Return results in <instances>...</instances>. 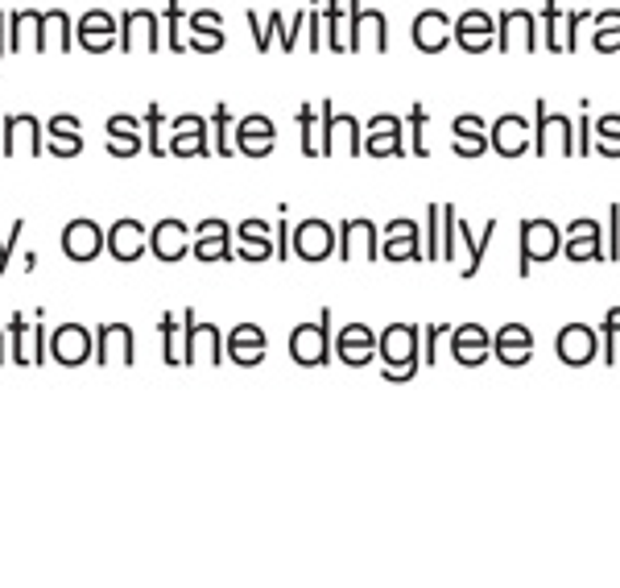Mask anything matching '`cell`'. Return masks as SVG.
Masks as SVG:
<instances>
[{"instance_id": "6da1fadb", "label": "cell", "mask_w": 620, "mask_h": 588, "mask_svg": "<svg viewBox=\"0 0 620 588\" xmlns=\"http://www.w3.org/2000/svg\"><path fill=\"white\" fill-rule=\"evenodd\" d=\"M422 327L418 323H389L376 336V353H381V378L385 381H413L422 369Z\"/></svg>"}, {"instance_id": "7a4b0ae2", "label": "cell", "mask_w": 620, "mask_h": 588, "mask_svg": "<svg viewBox=\"0 0 620 588\" xmlns=\"http://www.w3.org/2000/svg\"><path fill=\"white\" fill-rule=\"evenodd\" d=\"M290 357L302 369H319L331 361V307L319 311V323H299L290 332Z\"/></svg>"}, {"instance_id": "3957f363", "label": "cell", "mask_w": 620, "mask_h": 588, "mask_svg": "<svg viewBox=\"0 0 620 588\" xmlns=\"http://www.w3.org/2000/svg\"><path fill=\"white\" fill-rule=\"evenodd\" d=\"M563 253V232L550 224V220H522V266L517 274L529 278L534 266H546Z\"/></svg>"}, {"instance_id": "277c9868", "label": "cell", "mask_w": 620, "mask_h": 588, "mask_svg": "<svg viewBox=\"0 0 620 588\" xmlns=\"http://www.w3.org/2000/svg\"><path fill=\"white\" fill-rule=\"evenodd\" d=\"M352 13V30H348V55H360L369 46V34H376V50H389V21L381 9H364V0H348Z\"/></svg>"}, {"instance_id": "5b68a950", "label": "cell", "mask_w": 620, "mask_h": 588, "mask_svg": "<svg viewBox=\"0 0 620 588\" xmlns=\"http://www.w3.org/2000/svg\"><path fill=\"white\" fill-rule=\"evenodd\" d=\"M452 42H455V25L443 9H422V13L413 18V46H418L422 55H443Z\"/></svg>"}, {"instance_id": "8992f818", "label": "cell", "mask_w": 620, "mask_h": 588, "mask_svg": "<svg viewBox=\"0 0 620 588\" xmlns=\"http://www.w3.org/2000/svg\"><path fill=\"white\" fill-rule=\"evenodd\" d=\"M385 262H426V245H422V228L413 220H389L385 224V245H381Z\"/></svg>"}, {"instance_id": "52a82bcc", "label": "cell", "mask_w": 620, "mask_h": 588, "mask_svg": "<svg viewBox=\"0 0 620 588\" xmlns=\"http://www.w3.org/2000/svg\"><path fill=\"white\" fill-rule=\"evenodd\" d=\"M538 108V134H534V153L538 158H546L550 153V146H559V153H575V141H571V116L563 113H546V100H538L534 104Z\"/></svg>"}, {"instance_id": "ba28073f", "label": "cell", "mask_w": 620, "mask_h": 588, "mask_svg": "<svg viewBox=\"0 0 620 588\" xmlns=\"http://www.w3.org/2000/svg\"><path fill=\"white\" fill-rule=\"evenodd\" d=\"M492 357L505 365V369H522L534 357V332H529L526 323H505L492 336Z\"/></svg>"}, {"instance_id": "9c48e42d", "label": "cell", "mask_w": 620, "mask_h": 588, "mask_svg": "<svg viewBox=\"0 0 620 588\" xmlns=\"http://www.w3.org/2000/svg\"><path fill=\"white\" fill-rule=\"evenodd\" d=\"M183 323H187V344H183V365H199L211 361L220 365V332L211 323H199L195 311H183Z\"/></svg>"}, {"instance_id": "30bf717a", "label": "cell", "mask_w": 620, "mask_h": 588, "mask_svg": "<svg viewBox=\"0 0 620 588\" xmlns=\"http://www.w3.org/2000/svg\"><path fill=\"white\" fill-rule=\"evenodd\" d=\"M113 357L120 365L137 361V344H132L129 323H104V327L95 332V365H104V369H108Z\"/></svg>"}, {"instance_id": "8fae6325", "label": "cell", "mask_w": 620, "mask_h": 588, "mask_svg": "<svg viewBox=\"0 0 620 588\" xmlns=\"http://www.w3.org/2000/svg\"><path fill=\"white\" fill-rule=\"evenodd\" d=\"M104 245H108V237L100 232L95 220H71V224L62 228V253L71 262H95L104 253Z\"/></svg>"}, {"instance_id": "7c38bea8", "label": "cell", "mask_w": 620, "mask_h": 588, "mask_svg": "<svg viewBox=\"0 0 620 588\" xmlns=\"http://www.w3.org/2000/svg\"><path fill=\"white\" fill-rule=\"evenodd\" d=\"M50 357L58 365H83L95 357V341L87 327H79V323H62L55 336H50Z\"/></svg>"}, {"instance_id": "4fadbf2b", "label": "cell", "mask_w": 620, "mask_h": 588, "mask_svg": "<svg viewBox=\"0 0 620 588\" xmlns=\"http://www.w3.org/2000/svg\"><path fill=\"white\" fill-rule=\"evenodd\" d=\"M455 42L468 50V55H484L496 46V21L484 9H468L464 18L455 21Z\"/></svg>"}, {"instance_id": "5bb4252c", "label": "cell", "mask_w": 620, "mask_h": 588, "mask_svg": "<svg viewBox=\"0 0 620 588\" xmlns=\"http://www.w3.org/2000/svg\"><path fill=\"white\" fill-rule=\"evenodd\" d=\"M290 249L299 253L302 262H327L336 253V232H331V224H323V220H302L294 228Z\"/></svg>"}, {"instance_id": "9a60e30c", "label": "cell", "mask_w": 620, "mask_h": 588, "mask_svg": "<svg viewBox=\"0 0 620 588\" xmlns=\"http://www.w3.org/2000/svg\"><path fill=\"white\" fill-rule=\"evenodd\" d=\"M513 42H522L526 50H538V18H534L529 9H508V13H501V21H496V50L508 55Z\"/></svg>"}, {"instance_id": "2e32d148", "label": "cell", "mask_w": 620, "mask_h": 588, "mask_svg": "<svg viewBox=\"0 0 620 588\" xmlns=\"http://www.w3.org/2000/svg\"><path fill=\"white\" fill-rule=\"evenodd\" d=\"M0 150L9 153V158H13L17 150L38 158V153L46 150V146H42V120L38 116H30V113L9 116V120H4V137H0Z\"/></svg>"}, {"instance_id": "e0dca14e", "label": "cell", "mask_w": 620, "mask_h": 588, "mask_svg": "<svg viewBox=\"0 0 620 588\" xmlns=\"http://www.w3.org/2000/svg\"><path fill=\"white\" fill-rule=\"evenodd\" d=\"M273 141H278V129H273L269 116H245V120H236V137H232L236 153L265 158V153L273 150Z\"/></svg>"}, {"instance_id": "ac0fdd59", "label": "cell", "mask_w": 620, "mask_h": 588, "mask_svg": "<svg viewBox=\"0 0 620 588\" xmlns=\"http://www.w3.org/2000/svg\"><path fill=\"white\" fill-rule=\"evenodd\" d=\"M336 353L343 365L364 369V365L376 357V332L373 327H364V323H348V327L336 336Z\"/></svg>"}, {"instance_id": "d6986e66", "label": "cell", "mask_w": 620, "mask_h": 588, "mask_svg": "<svg viewBox=\"0 0 620 588\" xmlns=\"http://www.w3.org/2000/svg\"><path fill=\"white\" fill-rule=\"evenodd\" d=\"M452 353L464 369H476V365L489 361L492 353V336L480 327V323H464V327H452Z\"/></svg>"}, {"instance_id": "ffe728a7", "label": "cell", "mask_w": 620, "mask_h": 588, "mask_svg": "<svg viewBox=\"0 0 620 588\" xmlns=\"http://www.w3.org/2000/svg\"><path fill=\"white\" fill-rule=\"evenodd\" d=\"M600 353V341L587 323H566L559 332V361L563 365H592Z\"/></svg>"}, {"instance_id": "44dd1931", "label": "cell", "mask_w": 620, "mask_h": 588, "mask_svg": "<svg viewBox=\"0 0 620 588\" xmlns=\"http://www.w3.org/2000/svg\"><path fill=\"white\" fill-rule=\"evenodd\" d=\"M174 137H169L166 150L174 153V158H199V153H207L211 146H207V120L203 116H174Z\"/></svg>"}, {"instance_id": "7402d4cb", "label": "cell", "mask_w": 620, "mask_h": 588, "mask_svg": "<svg viewBox=\"0 0 620 588\" xmlns=\"http://www.w3.org/2000/svg\"><path fill=\"white\" fill-rule=\"evenodd\" d=\"M141 34H145V50H157V46H162V34H157V13H153V9H129V13L120 18V42H116V46L129 55V50H137Z\"/></svg>"}, {"instance_id": "603a6c76", "label": "cell", "mask_w": 620, "mask_h": 588, "mask_svg": "<svg viewBox=\"0 0 620 588\" xmlns=\"http://www.w3.org/2000/svg\"><path fill=\"white\" fill-rule=\"evenodd\" d=\"M489 146L501 158H522V153L534 146L529 141V125H526V116H517V113H508V116H501L496 125H492V134H489Z\"/></svg>"}, {"instance_id": "cb8c5ba5", "label": "cell", "mask_w": 620, "mask_h": 588, "mask_svg": "<svg viewBox=\"0 0 620 588\" xmlns=\"http://www.w3.org/2000/svg\"><path fill=\"white\" fill-rule=\"evenodd\" d=\"M150 249L157 262H183L190 253V228L183 220H162L150 232Z\"/></svg>"}, {"instance_id": "d4e9b609", "label": "cell", "mask_w": 620, "mask_h": 588, "mask_svg": "<svg viewBox=\"0 0 620 588\" xmlns=\"http://www.w3.org/2000/svg\"><path fill=\"white\" fill-rule=\"evenodd\" d=\"M113 42H120L113 13H104V9H92V13H83V18H79V46H83V50H92V55H104V50H113Z\"/></svg>"}, {"instance_id": "484cf974", "label": "cell", "mask_w": 620, "mask_h": 588, "mask_svg": "<svg viewBox=\"0 0 620 588\" xmlns=\"http://www.w3.org/2000/svg\"><path fill=\"white\" fill-rule=\"evenodd\" d=\"M364 153L373 158H401L406 146H401V120L389 113H381L369 120V137H364Z\"/></svg>"}, {"instance_id": "4316f807", "label": "cell", "mask_w": 620, "mask_h": 588, "mask_svg": "<svg viewBox=\"0 0 620 588\" xmlns=\"http://www.w3.org/2000/svg\"><path fill=\"white\" fill-rule=\"evenodd\" d=\"M265 348H269V341H265V332L257 323H241V327H232V336H227V357L241 365V369L261 365Z\"/></svg>"}, {"instance_id": "83f0119b", "label": "cell", "mask_w": 620, "mask_h": 588, "mask_svg": "<svg viewBox=\"0 0 620 588\" xmlns=\"http://www.w3.org/2000/svg\"><path fill=\"white\" fill-rule=\"evenodd\" d=\"M563 253L571 262H600L604 245H600V224L596 220H575L566 228V245Z\"/></svg>"}, {"instance_id": "f1b7e54d", "label": "cell", "mask_w": 620, "mask_h": 588, "mask_svg": "<svg viewBox=\"0 0 620 588\" xmlns=\"http://www.w3.org/2000/svg\"><path fill=\"white\" fill-rule=\"evenodd\" d=\"M145 245H150V237H145L141 220H116L113 232H108V249H113L116 262H137Z\"/></svg>"}, {"instance_id": "f546056e", "label": "cell", "mask_w": 620, "mask_h": 588, "mask_svg": "<svg viewBox=\"0 0 620 588\" xmlns=\"http://www.w3.org/2000/svg\"><path fill=\"white\" fill-rule=\"evenodd\" d=\"M195 232H199V241L190 245V253H195L199 262H227V257H232V245H227L232 228H227L224 220H203Z\"/></svg>"}, {"instance_id": "4dcf8cb0", "label": "cell", "mask_w": 620, "mask_h": 588, "mask_svg": "<svg viewBox=\"0 0 620 588\" xmlns=\"http://www.w3.org/2000/svg\"><path fill=\"white\" fill-rule=\"evenodd\" d=\"M452 134H455V146L452 150L459 158H480V153L489 150V137H484V120L476 113H464L452 120Z\"/></svg>"}, {"instance_id": "1f68e13d", "label": "cell", "mask_w": 620, "mask_h": 588, "mask_svg": "<svg viewBox=\"0 0 620 588\" xmlns=\"http://www.w3.org/2000/svg\"><path fill=\"white\" fill-rule=\"evenodd\" d=\"M50 141H46V150L55 153V158H75L83 153V129H79L75 116H50Z\"/></svg>"}, {"instance_id": "d6a6232c", "label": "cell", "mask_w": 620, "mask_h": 588, "mask_svg": "<svg viewBox=\"0 0 620 588\" xmlns=\"http://www.w3.org/2000/svg\"><path fill=\"white\" fill-rule=\"evenodd\" d=\"M364 237V257L369 262H376V224L373 220H343V228H339V241H336V249H339V257L343 262H352V249H356V241Z\"/></svg>"}, {"instance_id": "836d02e7", "label": "cell", "mask_w": 620, "mask_h": 588, "mask_svg": "<svg viewBox=\"0 0 620 588\" xmlns=\"http://www.w3.org/2000/svg\"><path fill=\"white\" fill-rule=\"evenodd\" d=\"M137 150H141L137 120H132V116H113V120H108V153H116V158H132Z\"/></svg>"}, {"instance_id": "e575fe53", "label": "cell", "mask_w": 620, "mask_h": 588, "mask_svg": "<svg viewBox=\"0 0 620 588\" xmlns=\"http://www.w3.org/2000/svg\"><path fill=\"white\" fill-rule=\"evenodd\" d=\"M241 253H245L248 262H265V257H273V241H269V224L265 220H248L241 224Z\"/></svg>"}, {"instance_id": "d590c367", "label": "cell", "mask_w": 620, "mask_h": 588, "mask_svg": "<svg viewBox=\"0 0 620 588\" xmlns=\"http://www.w3.org/2000/svg\"><path fill=\"white\" fill-rule=\"evenodd\" d=\"M42 336H46V320H42V315L34 320V332H30V320H25L21 311H13V365H34L25 344L42 341Z\"/></svg>"}, {"instance_id": "8d00e7d4", "label": "cell", "mask_w": 620, "mask_h": 588, "mask_svg": "<svg viewBox=\"0 0 620 588\" xmlns=\"http://www.w3.org/2000/svg\"><path fill=\"white\" fill-rule=\"evenodd\" d=\"M492 232H496V220H489V224H484V237H480V241L471 237V228H468V224H459V237L468 241V253H471V257H468V266L459 269V278H476V274H480V266H484V253H489Z\"/></svg>"}, {"instance_id": "74e56055", "label": "cell", "mask_w": 620, "mask_h": 588, "mask_svg": "<svg viewBox=\"0 0 620 588\" xmlns=\"http://www.w3.org/2000/svg\"><path fill=\"white\" fill-rule=\"evenodd\" d=\"M596 38H592V46L600 50V55H612V50H620V13L617 9H608V13H596Z\"/></svg>"}, {"instance_id": "f35d334b", "label": "cell", "mask_w": 620, "mask_h": 588, "mask_svg": "<svg viewBox=\"0 0 620 588\" xmlns=\"http://www.w3.org/2000/svg\"><path fill=\"white\" fill-rule=\"evenodd\" d=\"M245 21L248 25H253V42H257V50H269V46H273V38H278V34H282L285 25H282V13H278V9H273V13H269V18H257V13H245Z\"/></svg>"}, {"instance_id": "ab89813d", "label": "cell", "mask_w": 620, "mask_h": 588, "mask_svg": "<svg viewBox=\"0 0 620 588\" xmlns=\"http://www.w3.org/2000/svg\"><path fill=\"white\" fill-rule=\"evenodd\" d=\"M592 129H596V137H600L592 150L604 153V158H620V116H600Z\"/></svg>"}, {"instance_id": "60d3db41", "label": "cell", "mask_w": 620, "mask_h": 588, "mask_svg": "<svg viewBox=\"0 0 620 588\" xmlns=\"http://www.w3.org/2000/svg\"><path fill=\"white\" fill-rule=\"evenodd\" d=\"M323 18H327V50H336V55H343L348 50V38H343V4L339 0H327L323 4Z\"/></svg>"}, {"instance_id": "b9f144b4", "label": "cell", "mask_w": 620, "mask_h": 588, "mask_svg": "<svg viewBox=\"0 0 620 588\" xmlns=\"http://www.w3.org/2000/svg\"><path fill=\"white\" fill-rule=\"evenodd\" d=\"M211 125H215V153L220 158H232L236 146H232V108L227 104H215L211 108Z\"/></svg>"}, {"instance_id": "7bdbcfd3", "label": "cell", "mask_w": 620, "mask_h": 588, "mask_svg": "<svg viewBox=\"0 0 620 588\" xmlns=\"http://www.w3.org/2000/svg\"><path fill=\"white\" fill-rule=\"evenodd\" d=\"M315 113L319 108H311V100L299 108V129H302V158H323L319 153V137H315Z\"/></svg>"}, {"instance_id": "ee69618b", "label": "cell", "mask_w": 620, "mask_h": 588, "mask_svg": "<svg viewBox=\"0 0 620 588\" xmlns=\"http://www.w3.org/2000/svg\"><path fill=\"white\" fill-rule=\"evenodd\" d=\"M438 220H443V204H431V208H426V232H422V241H426V262H438V241H443Z\"/></svg>"}, {"instance_id": "f6af8a7d", "label": "cell", "mask_w": 620, "mask_h": 588, "mask_svg": "<svg viewBox=\"0 0 620 588\" xmlns=\"http://www.w3.org/2000/svg\"><path fill=\"white\" fill-rule=\"evenodd\" d=\"M426 120H431L426 108H422V104H413L410 108V141H413V153H418V158H426V153H431V146H426Z\"/></svg>"}, {"instance_id": "bcb514c9", "label": "cell", "mask_w": 620, "mask_h": 588, "mask_svg": "<svg viewBox=\"0 0 620 588\" xmlns=\"http://www.w3.org/2000/svg\"><path fill=\"white\" fill-rule=\"evenodd\" d=\"M542 30H546V50H563V38H559V4L546 0L542 4Z\"/></svg>"}, {"instance_id": "7dc6e473", "label": "cell", "mask_w": 620, "mask_h": 588, "mask_svg": "<svg viewBox=\"0 0 620 588\" xmlns=\"http://www.w3.org/2000/svg\"><path fill=\"white\" fill-rule=\"evenodd\" d=\"M617 332H620V307L608 311V320H604L600 336H604V361L617 365Z\"/></svg>"}, {"instance_id": "c3c4849f", "label": "cell", "mask_w": 620, "mask_h": 588, "mask_svg": "<svg viewBox=\"0 0 620 588\" xmlns=\"http://www.w3.org/2000/svg\"><path fill=\"white\" fill-rule=\"evenodd\" d=\"M145 146H150V153H166V146H162V108L157 104L145 108Z\"/></svg>"}, {"instance_id": "681fc988", "label": "cell", "mask_w": 620, "mask_h": 588, "mask_svg": "<svg viewBox=\"0 0 620 588\" xmlns=\"http://www.w3.org/2000/svg\"><path fill=\"white\" fill-rule=\"evenodd\" d=\"M592 18H596L592 9H571V13H566V38H563V50H571V55H575V46H580V25H583V21H592Z\"/></svg>"}, {"instance_id": "f907efd6", "label": "cell", "mask_w": 620, "mask_h": 588, "mask_svg": "<svg viewBox=\"0 0 620 588\" xmlns=\"http://www.w3.org/2000/svg\"><path fill=\"white\" fill-rule=\"evenodd\" d=\"M178 18H183V9H178V0H169V4H166V21H169L166 46L174 50V55H183V50H187V42H178Z\"/></svg>"}, {"instance_id": "816d5d0a", "label": "cell", "mask_w": 620, "mask_h": 588, "mask_svg": "<svg viewBox=\"0 0 620 588\" xmlns=\"http://www.w3.org/2000/svg\"><path fill=\"white\" fill-rule=\"evenodd\" d=\"M620 257V208L612 204L608 208V262H617Z\"/></svg>"}, {"instance_id": "f5cc1de1", "label": "cell", "mask_w": 620, "mask_h": 588, "mask_svg": "<svg viewBox=\"0 0 620 588\" xmlns=\"http://www.w3.org/2000/svg\"><path fill=\"white\" fill-rule=\"evenodd\" d=\"M306 18H311V13H299V18H294L282 30V50H285V55H294V50H299V34H302V25H306Z\"/></svg>"}, {"instance_id": "db71d44e", "label": "cell", "mask_w": 620, "mask_h": 588, "mask_svg": "<svg viewBox=\"0 0 620 588\" xmlns=\"http://www.w3.org/2000/svg\"><path fill=\"white\" fill-rule=\"evenodd\" d=\"M162 341H166V365H178V336H174V315H162Z\"/></svg>"}, {"instance_id": "11a10c76", "label": "cell", "mask_w": 620, "mask_h": 588, "mask_svg": "<svg viewBox=\"0 0 620 588\" xmlns=\"http://www.w3.org/2000/svg\"><path fill=\"white\" fill-rule=\"evenodd\" d=\"M273 249H278V257H285V253H290V228H285V211H282V220H278V241H273Z\"/></svg>"}, {"instance_id": "9f6ffc18", "label": "cell", "mask_w": 620, "mask_h": 588, "mask_svg": "<svg viewBox=\"0 0 620 588\" xmlns=\"http://www.w3.org/2000/svg\"><path fill=\"white\" fill-rule=\"evenodd\" d=\"M580 134H583L580 153H592V116H580Z\"/></svg>"}, {"instance_id": "6f0895ef", "label": "cell", "mask_w": 620, "mask_h": 588, "mask_svg": "<svg viewBox=\"0 0 620 588\" xmlns=\"http://www.w3.org/2000/svg\"><path fill=\"white\" fill-rule=\"evenodd\" d=\"M9 361V353H4V332H0V365Z\"/></svg>"}, {"instance_id": "680465c9", "label": "cell", "mask_w": 620, "mask_h": 588, "mask_svg": "<svg viewBox=\"0 0 620 588\" xmlns=\"http://www.w3.org/2000/svg\"><path fill=\"white\" fill-rule=\"evenodd\" d=\"M0 50H4V13H0Z\"/></svg>"}]
</instances>
